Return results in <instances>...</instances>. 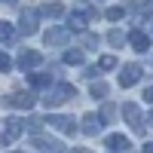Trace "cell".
<instances>
[{
  "instance_id": "3",
  "label": "cell",
  "mask_w": 153,
  "mask_h": 153,
  "mask_svg": "<svg viewBox=\"0 0 153 153\" xmlns=\"http://www.w3.org/2000/svg\"><path fill=\"white\" fill-rule=\"evenodd\" d=\"M22 135H25V123L12 117V120H6V126H3V138H0V144L6 147V144L16 141V138H22Z\"/></svg>"
},
{
  "instance_id": "17",
  "label": "cell",
  "mask_w": 153,
  "mask_h": 153,
  "mask_svg": "<svg viewBox=\"0 0 153 153\" xmlns=\"http://www.w3.org/2000/svg\"><path fill=\"white\" fill-rule=\"evenodd\" d=\"M89 92H92V98H107V92H110V89H107V83H92V89H89Z\"/></svg>"
},
{
  "instance_id": "25",
  "label": "cell",
  "mask_w": 153,
  "mask_h": 153,
  "mask_svg": "<svg viewBox=\"0 0 153 153\" xmlns=\"http://www.w3.org/2000/svg\"><path fill=\"white\" fill-rule=\"evenodd\" d=\"M83 46H98V37H92V34L83 37Z\"/></svg>"
},
{
  "instance_id": "28",
  "label": "cell",
  "mask_w": 153,
  "mask_h": 153,
  "mask_svg": "<svg viewBox=\"0 0 153 153\" xmlns=\"http://www.w3.org/2000/svg\"><path fill=\"white\" fill-rule=\"evenodd\" d=\"M3 3H16V0H3Z\"/></svg>"
},
{
  "instance_id": "26",
  "label": "cell",
  "mask_w": 153,
  "mask_h": 153,
  "mask_svg": "<svg viewBox=\"0 0 153 153\" xmlns=\"http://www.w3.org/2000/svg\"><path fill=\"white\" fill-rule=\"evenodd\" d=\"M144 98H147V101H150V104H153V86H150V89H147V92H144Z\"/></svg>"
},
{
  "instance_id": "9",
  "label": "cell",
  "mask_w": 153,
  "mask_h": 153,
  "mask_svg": "<svg viewBox=\"0 0 153 153\" xmlns=\"http://www.w3.org/2000/svg\"><path fill=\"white\" fill-rule=\"evenodd\" d=\"M40 61H43V55L34 52V49H22V52H19V68H22V71H25V68H37Z\"/></svg>"
},
{
  "instance_id": "13",
  "label": "cell",
  "mask_w": 153,
  "mask_h": 153,
  "mask_svg": "<svg viewBox=\"0 0 153 153\" xmlns=\"http://www.w3.org/2000/svg\"><path fill=\"white\" fill-rule=\"evenodd\" d=\"M129 43L138 49V52H147V49H150V37H147L141 28H138V31H132V34H129Z\"/></svg>"
},
{
  "instance_id": "18",
  "label": "cell",
  "mask_w": 153,
  "mask_h": 153,
  "mask_svg": "<svg viewBox=\"0 0 153 153\" xmlns=\"http://www.w3.org/2000/svg\"><path fill=\"white\" fill-rule=\"evenodd\" d=\"M34 147H37V150H61V144H58V141H46V138H37Z\"/></svg>"
},
{
  "instance_id": "14",
  "label": "cell",
  "mask_w": 153,
  "mask_h": 153,
  "mask_svg": "<svg viewBox=\"0 0 153 153\" xmlns=\"http://www.w3.org/2000/svg\"><path fill=\"white\" fill-rule=\"evenodd\" d=\"M0 43H6V46L16 43V28L9 22H0Z\"/></svg>"
},
{
  "instance_id": "2",
  "label": "cell",
  "mask_w": 153,
  "mask_h": 153,
  "mask_svg": "<svg viewBox=\"0 0 153 153\" xmlns=\"http://www.w3.org/2000/svg\"><path fill=\"white\" fill-rule=\"evenodd\" d=\"M0 107H9V110H31L34 107V95L31 92H12L6 98H0Z\"/></svg>"
},
{
  "instance_id": "20",
  "label": "cell",
  "mask_w": 153,
  "mask_h": 153,
  "mask_svg": "<svg viewBox=\"0 0 153 153\" xmlns=\"http://www.w3.org/2000/svg\"><path fill=\"white\" fill-rule=\"evenodd\" d=\"M123 16H126V9H123V6H110V9H107V19H110V22H120Z\"/></svg>"
},
{
  "instance_id": "27",
  "label": "cell",
  "mask_w": 153,
  "mask_h": 153,
  "mask_svg": "<svg viewBox=\"0 0 153 153\" xmlns=\"http://www.w3.org/2000/svg\"><path fill=\"white\" fill-rule=\"evenodd\" d=\"M147 120H150V126H153V113H150V117H147Z\"/></svg>"
},
{
  "instance_id": "22",
  "label": "cell",
  "mask_w": 153,
  "mask_h": 153,
  "mask_svg": "<svg viewBox=\"0 0 153 153\" xmlns=\"http://www.w3.org/2000/svg\"><path fill=\"white\" fill-rule=\"evenodd\" d=\"M43 123H46V120H37V117H34V120H28V123H25V126H28V132H34V135H37V132L43 129Z\"/></svg>"
},
{
  "instance_id": "5",
  "label": "cell",
  "mask_w": 153,
  "mask_h": 153,
  "mask_svg": "<svg viewBox=\"0 0 153 153\" xmlns=\"http://www.w3.org/2000/svg\"><path fill=\"white\" fill-rule=\"evenodd\" d=\"M141 74H144V71H141V65H135V61H132V65H126V68H123V74H120V86H123V89L135 86L138 80H141Z\"/></svg>"
},
{
  "instance_id": "7",
  "label": "cell",
  "mask_w": 153,
  "mask_h": 153,
  "mask_svg": "<svg viewBox=\"0 0 153 153\" xmlns=\"http://www.w3.org/2000/svg\"><path fill=\"white\" fill-rule=\"evenodd\" d=\"M123 117L129 120L132 129H141V107H138L135 101H126V104H123Z\"/></svg>"
},
{
  "instance_id": "16",
  "label": "cell",
  "mask_w": 153,
  "mask_h": 153,
  "mask_svg": "<svg viewBox=\"0 0 153 153\" xmlns=\"http://www.w3.org/2000/svg\"><path fill=\"white\" fill-rule=\"evenodd\" d=\"M61 12H65V6H61V3H46V6L40 9V16H49V19H58Z\"/></svg>"
},
{
  "instance_id": "24",
  "label": "cell",
  "mask_w": 153,
  "mask_h": 153,
  "mask_svg": "<svg viewBox=\"0 0 153 153\" xmlns=\"http://www.w3.org/2000/svg\"><path fill=\"white\" fill-rule=\"evenodd\" d=\"M12 68V61H9V55L6 52H0V71H9Z\"/></svg>"
},
{
  "instance_id": "12",
  "label": "cell",
  "mask_w": 153,
  "mask_h": 153,
  "mask_svg": "<svg viewBox=\"0 0 153 153\" xmlns=\"http://www.w3.org/2000/svg\"><path fill=\"white\" fill-rule=\"evenodd\" d=\"M22 31H25V37L37 34V12L34 9H25L22 12Z\"/></svg>"
},
{
  "instance_id": "6",
  "label": "cell",
  "mask_w": 153,
  "mask_h": 153,
  "mask_svg": "<svg viewBox=\"0 0 153 153\" xmlns=\"http://www.w3.org/2000/svg\"><path fill=\"white\" fill-rule=\"evenodd\" d=\"M43 40H46V46H65L71 40V28H49Z\"/></svg>"
},
{
  "instance_id": "1",
  "label": "cell",
  "mask_w": 153,
  "mask_h": 153,
  "mask_svg": "<svg viewBox=\"0 0 153 153\" xmlns=\"http://www.w3.org/2000/svg\"><path fill=\"white\" fill-rule=\"evenodd\" d=\"M71 98H76V89H74L71 83H61V86H49V89H46L43 104H46V107H61V104L71 101Z\"/></svg>"
},
{
  "instance_id": "10",
  "label": "cell",
  "mask_w": 153,
  "mask_h": 153,
  "mask_svg": "<svg viewBox=\"0 0 153 153\" xmlns=\"http://www.w3.org/2000/svg\"><path fill=\"white\" fill-rule=\"evenodd\" d=\"M104 147L113 150V153H120V150H129L132 144H129V138H126V135H107V138H104Z\"/></svg>"
},
{
  "instance_id": "4",
  "label": "cell",
  "mask_w": 153,
  "mask_h": 153,
  "mask_svg": "<svg viewBox=\"0 0 153 153\" xmlns=\"http://www.w3.org/2000/svg\"><path fill=\"white\" fill-rule=\"evenodd\" d=\"M101 129H104V117H101V113H86L83 117V135L95 138Z\"/></svg>"
},
{
  "instance_id": "11",
  "label": "cell",
  "mask_w": 153,
  "mask_h": 153,
  "mask_svg": "<svg viewBox=\"0 0 153 153\" xmlns=\"http://www.w3.org/2000/svg\"><path fill=\"white\" fill-rule=\"evenodd\" d=\"M89 19H92V12H71L68 16V28L71 31H83L89 25Z\"/></svg>"
},
{
  "instance_id": "15",
  "label": "cell",
  "mask_w": 153,
  "mask_h": 153,
  "mask_svg": "<svg viewBox=\"0 0 153 153\" xmlns=\"http://www.w3.org/2000/svg\"><path fill=\"white\" fill-rule=\"evenodd\" d=\"M28 80H31L34 89H49V86H52V76H49V74H31Z\"/></svg>"
},
{
  "instance_id": "8",
  "label": "cell",
  "mask_w": 153,
  "mask_h": 153,
  "mask_svg": "<svg viewBox=\"0 0 153 153\" xmlns=\"http://www.w3.org/2000/svg\"><path fill=\"white\" fill-rule=\"evenodd\" d=\"M46 123L52 126V129H58V132H65V135H74V132H76V123H74L71 117H49Z\"/></svg>"
},
{
  "instance_id": "23",
  "label": "cell",
  "mask_w": 153,
  "mask_h": 153,
  "mask_svg": "<svg viewBox=\"0 0 153 153\" xmlns=\"http://www.w3.org/2000/svg\"><path fill=\"white\" fill-rule=\"evenodd\" d=\"M107 40H110L113 46H123V43H126V37H123V31H110V37H107Z\"/></svg>"
},
{
  "instance_id": "19",
  "label": "cell",
  "mask_w": 153,
  "mask_h": 153,
  "mask_svg": "<svg viewBox=\"0 0 153 153\" xmlns=\"http://www.w3.org/2000/svg\"><path fill=\"white\" fill-rule=\"evenodd\" d=\"M113 68H117V58H113V55H104L98 61V71H113Z\"/></svg>"
},
{
  "instance_id": "21",
  "label": "cell",
  "mask_w": 153,
  "mask_h": 153,
  "mask_svg": "<svg viewBox=\"0 0 153 153\" xmlns=\"http://www.w3.org/2000/svg\"><path fill=\"white\" fill-rule=\"evenodd\" d=\"M65 65H83V52H65Z\"/></svg>"
}]
</instances>
